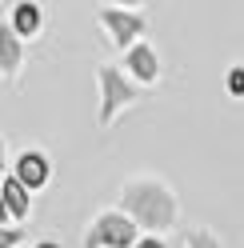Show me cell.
Wrapping results in <instances>:
<instances>
[{"label":"cell","instance_id":"6da1fadb","mask_svg":"<svg viewBox=\"0 0 244 248\" xmlns=\"http://www.w3.org/2000/svg\"><path fill=\"white\" fill-rule=\"evenodd\" d=\"M124 204L132 208V216L140 224H168V216H172V200L164 196L160 188H132L128 196H124Z\"/></svg>","mask_w":244,"mask_h":248},{"label":"cell","instance_id":"7a4b0ae2","mask_svg":"<svg viewBox=\"0 0 244 248\" xmlns=\"http://www.w3.org/2000/svg\"><path fill=\"white\" fill-rule=\"evenodd\" d=\"M132 236H136L132 220H124V216H100L96 228H92V236H88V248H100V244L124 248V244H132Z\"/></svg>","mask_w":244,"mask_h":248},{"label":"cell","instance_id":"3957f363","mask_svg":"<svg viewBox=\"0 0 244 248\" xmlns=\"http://www.w3.org/2000/svg\"><path fill=\"white\" fill-rule=\"evenodd\" d=\"M100 80H104V92H108V100H104V108H100V120H112V112H116V108L132 100V88L120 80L112 68H104V72H100Z\"/></svg>","mask_w":244,"mask_h":248},{"label":"cell","instance_id":"277c9868","mask_svg":"<svg viewBox=\"0 0 244 248\" xmlns=\"http://www.w3.org/2000/svg\"><path fill=\"white\" fill-rule=\"evenodd\" d=\"M44 176H48V164H44L40 152H24L20 164H16V180L24 184V188H40Z\"/></svg>","mask_w":244,"mask_h":248},{"label":"cell","instance_id":"5b68a950","mask_svg":"<svg viewBox=\"0 0 244 248\" xmlns=\"http://www.w3.org/2000/svg\"><path fill=\"white\" fill-rule=\"evenodd\" d=\"M104 24H108L112 32H116V40H120V44H128L136 32H140V20L128 16V12H116V8H104Z\"/></svg>","mask_w":244,"mask_h":248},{"label":"cell","instance_id":"8992f818","mask_svg":"<svg viewBox=\"0 0 244 248\" xmlns=\"http://www.w3.org/2000/svg\"><path fill=\"white\" fill-rule=\"evenodd\" d=\"M0 196H4V204H8V212H12V216H28V188H24L16 176H12V180H4Z\"/></svg>","mask_w":244,"mask_h":248},{"label":"cell","instance_id":"52a82bcc","mask_svg":"<svg viewBox=\"0 0 244 248\" xmlns=\"http://www.w3.org/2000/svg\"><path fill=\"white\" fill-rule=\"evenodd\" d=\"M12 32H16V28H0V68H8V72L20 64V44H16Z\"/></svg>","mask_w":244,"mask_h":248},{"label":"cell","instance_id":"ba28073f","mask_svg":"<svg viewBox=\"0 0 244 248\" xmlns=\"http://www.w3.org/2000/svg\"><path fill=\"white\" fill-rule=\"evenodd\" d=\"M128 64H132V72H136V76H144V80H152V76H156V56H152L148 48H132Z\"/></svg>","mask_w":244,"mask_h":248},{"label":"cell","instance_id":"9c48e42d","mask_svg":"<svg viewBox=\"0 0 244 248\" xmlns=\"http://www.w3.org/2000/svg\"><path fill=\"white\" fill-rule=\"evenodd\" d=\"M12 24H16V32H36L40 8H36V4H20L16 12H12Z\"/></svg>","mask_w":244,"mask_h":248},{"label":"cell","instance_id":"30bf717a","mask_svg":"<svg viewBox=\"0 0 244 248\" xmlns=\"http://www.w3.org/2000/svg\"><path fill=\"white\" fill-rule=\"evenodd\" d=\"M20 240V232H12V228H0V248H12Z\"/></svg>","mask_w":244,"mask_h":248},{"label":"cell","instance_id":"8fae6325","mask_svg":"<svg viewBox=\"0 0 244 248\" xmlns=\"http://www.w3.org/2000/svg\"><path fill=\"white\" fill-rule=\"evenodd\" d=\"M228 84H232V92H244V72H232V80H228Z\"/></svg>","mask_w":244,"mask_h":248},{"label":"cell","instance_id":"7c38bea8","mask_svg":"<svg viewBox=\"0 0 244 248\" xmlns=\"http://www.w3.org/2000/svg\"><path fill=\"white\" fill-rule=\"evenodd\" d=\"M192 248H216V244H212L208 236H196V240H192Z\"/></svg>","mask_w":244,"mask_h":248},{"label":"cell","instance_id":"4fadbf2b","mask_svg":"<svg viewBox=\"0 0 244 248\" xmlns=\"http://www.w3.org/2000/svg\"><path fill=\"white\" fill-rule=\"evenodd\" d=\"M136 248H164V244H160V240H140Z\"/></svg>","mask_w":244,"mask_h":248},{"label":"cell","instance_id":"5bb4252c","mask_svg":"<svg viewBox=\"0 0 244 248\" xmlns=\"http://www.w3.org/2000/svg\"><path fill=\"white\" fill-rule=\"evenodd\" d=\"M4 212H8V204H4V196H0V220H4Z\"/></svg>","mask_w":244,"mask_h":248},{"label":"cell","instance_id":"9a60e30c","mask_svg":"<svg viewBox=\"0 0 244 248\" xmlns=\"http://www.w3.org/2000/svg\"><path fill=\"white\" fill-rule=\"evenodd\" d=\"M36 248H56V244H36Z\"/></svg>","mask_w":244,"mask_h":248},{"label":"cell","instance_id":"2e32d148","mask_svg":"<svg viewBox=\"0 0 244 248\" xmlns=\"http://www.w3.org/2000/svg\"><path fill=\"white\" fill-rule=\"evenodd\" d=\"M0 164H4V148H0Z\"/></svg>","mask_w":244,"mask_h":248}]
</instances>
